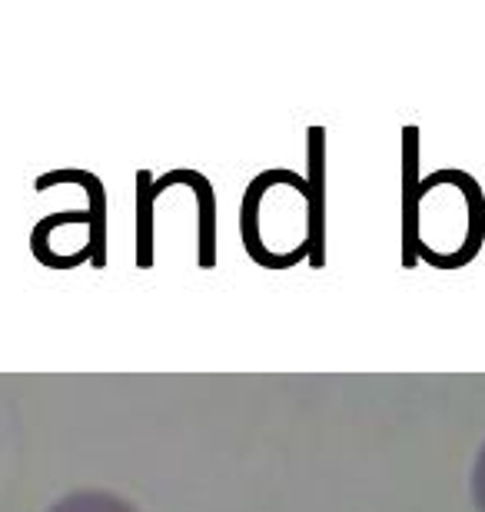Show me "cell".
<instances>
[{
	"label": "cell",
	"mask_w": 485,
	"mask_h": 512,
	"mask_svg": "<svg viewBox=\"0 0 485 512\" xmlns=\"http://www.w3.org/2000/svg\"><path fill=\"white\" fill-rule=\"evenodd\" d=\"M416 127L402 130L406 143V223H402V266L416 256L439 270H459L482 250L485 210L462 213L485 203L479 183L462 170H439L416 183Z\"/></svg>",
	"instance_id": "cell-1"
},
{
	"label": "cell",
	"mask_w": 485,
	"mask_h": 512,
	"mask_svg": "<svg viewBox=\"0 0 485 512\" xmlns=\"http://www.w3.org/2000/svg\"><path fill=\"white\" fill-rule=\"evenodd\" d=\"M57 183H84L87 197H90V250H94V266H103L107 263V253H103V237H107V197H103V187L94 173H84V170H54V173H44V177H37L34 187L44 193L50 187H57Z\"/></svg>",
	"instance_id": "cell-2"
},
{
	"label": "cell",
	"mask_w": 485,
	"mask_h": 512,
	"mask_svg": "<svg viewBox=\"0 0 485 512\" xmlns=\"http://www.w3.org/2000/svg\"><path fill=\"white\" fill-rule=\"evenodd\" d=\"M170 183H190V187L200 193V200H203V227H200L203 250H200V266L210 270V266H213V207H216L210 183H206V177H200V173H193V170H173V173H167V177L157 183V187H153V200H157L160 193L170 187Z\"/></svg>",
	"instance_id": "cell-3"
},
{
	"label": "cell",
	"mask_w": 485,
	"mask_h": 512,
	"mask_svg": "<svg viewBox=\"0 0 485 512\" xmlns=\"http://www.w3.org/2000/svg\"><path fill=\"white\" fill-rule=\"evenodd\" d=\"M137 210H140V223H137V266L140 270H150L153 266V183L150 173L140 170L137 173Z\"/></svg>",
	"instance_id": "cell-4"
}]
</instances>
